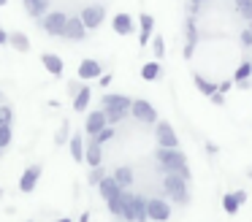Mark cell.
<instances>
[{
	"label": "cell",
	"instance_id": "cell-1",
	"mask_svg": "<svg viewBox=\"0 0 252 222\" xmlns=\"http://www.w3.org/2000/svg\"><path fill=\"white\" fill-rule=\"evenodd\" d=\"M155 160H158V168L163 173H179L182 179L190 182L192 173H190V165H187V155L182 149H163V146H158Z\"/></svg>",
	"mask_w": 252,
	"mask_h": 222
},
{
	"label": "cell",
	"instance_id": "cell-2",
	"mask_svg": "<svg viewBox=\"0 0 252 222\" xmlns=\"http://www.w3.org/2000/svg\"><path fill=\"white\" fill-rule=\"evenodd\" d=\"M163 190L174 203L185 206L190 203V192H187V179H182L179 173H165L163 176Z\"/></svg>",
	"mask_w": 252,
	"mask_h": 222
},
{
	"label": "cell",
	"instance_id": "cell-3",
	"mask_svg": "<svg viewBox=\"0 0 252 222\" xmlns=\"http://www.w3.org/2000/svg\"><path fill=\"white\" fill-rule=\"evenodd\" d=\"M130 117L141 125H155L158 122V108H155L147 97H136V100L130 103Z\"/></svg>",
	"mask_w": 252,
	"mask_h": 222
},
{
	"label": "cell",
	"instance_id": "cell-4",
	"mask_svg": "<svg viewBox=\"0 0 252 222\" xmlns=\"http://www.w3.org/2000/svg\"><path fill=\"white\" fill-rule=\"evenodd\" d=\"M155 141H158V146H163V149H179V135H176V130L171 127V122H165V119H158V122H155Z\"/></svg>",
	"mask_w": 252,
	"mask_h": 222
},
{
	"label": "cell",
	"instance_id": "cell-5",
	"mask_svg": "<svg viewBox=\"0 0 252 222\" xmlns=\"http://www.w3.org/2000/svg\"><path fill=\"white\" fill-rule=\"evenodd\" d=\"M65 19L68 16L63 14V11H49V14H44L38 19L41 30L46 32V35H55V38H63V30H65Z\"/></svg>",
	"mask_w": 252,
	"mask_h": 222
},
{
	"label": "cell",
	"instance_id": "cell-6",
	"mask_svg": "<svg viewBox=\"0 0 252 222\" xmlns=\"http://www.w3.org/2000/svg\"><path fill=\"white\" fill-rule=\"evenodd\" d=\"M79 19L84 22L87 32H90V30H98V27L103 25V19H106V8H103L100 3H90V5H84V8H82Z\"/></svg>",
	"mask_w": 252,
	"mask_h": 222
},
{
	"label": "cell",
	"instance_id": "cell-7",
	"mask_svg": "<svg viewBox=\"0 0 252 222\" xmlns=\"http://www.w3.org/2000/svg\"><path fill=\"white\" fill-rule=\"evenodd\" d=\"M147 217H149L152 222H168V220H171V206H168V200L147 198Z\"/></svg>",
	"mask_w": 252,
	"mask_h": 222
},
{
	"label": "cell",
	"instance_id": "cell-8",
	"mask_svg": "<svg viewBox=\"0 0 252 222\" xmlns=\"http://www.w3.org/2000/svg\"><path fill=\"white\" fill-rule=\"evenodd\" d=\"M130 97L127 95H120V92H106L103 100H100V106H103V111H127L130 114Z\"/></svg>",
	"mask_w": 252,
	"mask_h": 222
},
{
	"label": "cell",
	"instance_id": "cell-9",
	"mask_svg": "<svg viewBox=\"0 0 252 222\" xmlns=\"http://www.w3.org/2000/svg\"><path fill=\"white\" fill-rule=\"evenodd\" d=\"M41 173H44V168H41L38 162L25 168L22 176H19V192H33L35 184H38V179H41Z\"/></svg>",
	"mask_w": 252,
	"mask_h": 222
},
{
	"label": "cell",
	"instance_id": "cell-10",
	"mask_svg": "<svg viewBox=\"0 0 252 222\" xmlns=\"http://www.w3.org/2000/svg\"><path fill=\"white\" fill-rule=\"evenodd\" d=\"M63 38L65 41H84L87 38V27L79 16H68L65 19V30H63Z\"/></svg>",
	"mask_w": 252,
	"mask_h": 222
},
{
	"label": "cell",
	"instance_id": "cell-11",
	"mask_svg": "<svg viewBox=\"0 0 252 222\" xmlns=\"http://www.w3.org/2000/svg\"><path fill=\"white\" fill-rule=\"evenodd\" d=\"M111 30H114L117 35H133V30H136V22H133L130 14L120 11V14L111 16Z\"/></svg>",
	"mask_w": 252,
	"mask_h": 222
},
{
	"label": "cell",
	"instance_id": "cell-12",
	"mask_svg": "<svg viewBox=\"0 0 252 222\" xmlns=\"http://www.w3.org/2000/svg\"><path fill=\"white\" fill-rule=\"evenodd\" d=\"M41 63H44L46 73H52L55 79H60V76L65 73V63H63V57H60V54H55V52H44V54H41Z\"/></svg>",
	"mask_w": 252,
	"mask_h": 222
},
{
	"label": "cell",
	"instance_id": "cell-13",
	"mask_svg": "<svg viewBox=\"0 0 252 222\" xmlns=\"http://www.w3.org/2000/svg\"><path fill=\"white\" fill-rule=\"evenodd\" d=\"M100 73H103V65H100L98 60H82L79 68H76L79 81H93V79H98Z\"/></svg>",
	"mask_w": 252,
	"mask_h": 222
},
{
	"label": "cell",
	"instance_id": "cell-14",
	"mask_svg": "<svg viewBox=\"0 0 252 222\" xmlns=\"http://www.w3.org/2000/svg\"><path fill=\"white\" fill-rule=\"evenodd\" d=\"M106 111L103 108H95V111H90L87 114V119H84V135H95L98 130H103L106 127Z\"/></svg>",
	"mask_w": 252,
	"mask_h": 222
},
{
	"label": "cell",
	"instance_id": "cell-15",
	"mask_svg": "<svg viewBox=\"0 0 252 222\" xmlns=\"http://www.w3.org/2000/svg\"><path fill=\"white\" fill-rule=\"evenodd\" d=\"M138 25H141V32H138V46L141 49H147L149 46V41H152V32H155V19H152V14H138Z\"/></svg>",
	"mask_w": 252,
	"mask_h": 222
},
{
	"label": "cell",
	"instance_id": "cell-16",
	"mask_svg": "<svg viewBox=\"0 0 252 222\" xmlns=\"http://www.w3.org/2000/svg\"><path fill=\"white\" fill-rule=\"evenodd\" d=\"M98 190H100V198L103 200H114V198H120V192H122V187L114 182V176H103L98 182Z\"/></svg>",
	"mask_w": 252,
	"mask_h": 222
},
{
	"label": "cell",
	"instance_id": "cell-17",
	"mask_svg": "<svg viewBox=\"0 0 252 222\" xmlns=\"http://www.w3.org/2000/svg\"><path fill=\"white\" fill-rule=\"evenodd\" d=\"M120 220L122 222H133V192H120Z\"/></svg>",
	"mask_w": 252,
	"mask_h": 222
},
{
	"label": "cell",
	"instance_id": "cell-18",
	"mask_svg": "<svg viewBox=\"0 0 252 222\" xmlns=\"http://www.w3.org/2000/svg\"><path fill=\"white\" fill-rule=\"evenodd\" d=\"M100 160H103V149H100V144H95V141H90L87 149H84V162H87L90 168H98Z\"/></svg>",
	"mask_w": 252,
	"mask_h": 222
},
{
	"label": "cell",
	"instance_id": "cell-19",
	"mask_svg": "<svg viewBox=\"0 0 252 222\" xmlns=\"http://www.w3.org/2000/svg\"><path fill=\"white\" fill-rule=\"evenodd\" d=\"M90 97H93V92H90V87H87V84H82V87H79V92L73 95V111H79V114H84V111H87V106H90Z\"/></svg>",
	"mask_w": 252,
	"mask_h": 222
},
{
	"label": "cell",
	"instance_id": "cell-20",
	"mask_svg": "<svg viewBox=\"0 0 252 222\" xmlns=\"http://www.w3.org/2000/svg\"><path fill=\"white\" fill-rule=\"evenodd\" d=\"M25 3V11L35 19H41L44 14H49V0H22Z\"/></svg>",
	"mask_w": 252,
	"mask_h": 222
},
{
	"label": "cell",
	"instance_id": "cell-21",
	"mask_svg": "<svg viewBox=\"0 0 252 222\" xmlns=\"http://www.w3.org/2000/svg\"><path fill=\"white\" fill-rule=\"evenodd\" d=\"M147 198L133 192V222H147Z\"/></svg>",
	"mask_w": 252,
	"mask_h": 222
},
{
	"label": "cell",
	"instance_id": "cell-22",
	"mask_svg": "<svg viewBox=\"0 0 252 222\" xmlns=\"http://www.w3.org/2000/svg\"><path fill=\"white\" fill-rule=\"evenodd\" d=\"M8 46H14L22 54H28L30 52V38L25 35V32H8Z\"/></svg>",
	"mask_w": 252,
	"mask_h": 222
},
{
	"label": "cell",
	"instance_id": "cell-23",
	"mask_svg": "<svg viewBox=\"0 0 252 222\" xmlns=\"http://www.w3.org/2000/svg\"><path fill=\"white\" fill-rule=\"evenodd\" d=\"M111 176H114V182L120 184L122 190H127V187H130V184H133V171H130V168H127V165H120V168H117L114 173H111Z\"/></svg>",
	"mask_w": 252,
	"mask_h": 222
},
{
	"label": "cell",
	"instance_id": "cell-24",
	"mask_svg": "<svg viewBox=\"0 0 252 222\" xmlns=\"http://www.w3.org/2000/svg\"><path fill=\"white\" fill-rule=\"evenodd\" d=\"M192 84H195V90L201 92V95H206V97L217 92V84H212V81H206L201 73H192Z\"/></svg>",
	"mask_w": 252,
	"mask_h": 222
},
{
	"label": "cell",
	"instance_id": "cell-25",
	"mask_svg": "<svg viewBox=\"0 0 252 222\" xmlns=\"http://www.w3.org/2000/svg\"><path fill=\"white\" fill-rule=\"evenodd\" d=\"M71 157L76 162H84V135L82 133L71 135Z\"/></svg>",
	"mask_w": 252,
	"mask_h": 222
},
{
	"label": "cell",
	"instance_id": "cell-26",
	"mask_svg": "<svg viewBox=\"0 0 252 222\" xmlns=\"http://www.w3.org/2000/svg\"><path fill=\"white\" fill-rule=\"evenodd\" d=\"M185 43H190V46H198V27H195V16H187L185 19Z\"/></svg>",
	"mask_w": 252,
	"mask_h": 222
},
{
	"label": "cell",
	"instance_id": "cell-27",
	"mask_svg": "<svg viewBox=\"0 0 252 222\" xmlns=\"http://www.w3.org/2000/svg\"><path fill=\"white\" fill-rule=\"evenodd\" d=\"M160 76V63L155 60V63H144L141 65V79L144 81H155Z\"/></svg>",
	"mask_w": 252,
	"mask_h": 222
},
{
	"label": "cell",
	"instance_id": "cell-28",
	"mask_svg": "<svg viewBox=\"0 0 252 222\" xmlns=\"http://www.w3.org/2000/svg\"><path fill=\"white\" fill-rule=\"evenodd\" d=\"M114 135H117V130L111 127V125H106L103 130H98V133H95V135H90V141H95V144H100V146H103L106 141H111V138H114Z\"/></svg>",
	"mask_w": 252,
	"mask_h": 222
},
{
	"label": "cell",
	"instance_id": "cell-29",
	"mask_svg": "<svg viewBox=\"0 0 252 222\" xmlns=\"http://www.w3.org/2000/svg\"><path fill=\"white\" fill-rule=\"evenodd\" d=\"M222 209H225V214H239V200H236V195L233 192H225L222 195Z\"/></svg>",
	"mask_w": 252,
	"mask_h": 222
},
{
	"label": "cell",
	"instance_id": "cell-30",
	"mask_svg": "<svg viewBox=\"0 0 252 222\" xmlns=\"http://www.w3.org/2000/svg\"><path fill=\"white\" fill-rule=\"evenodd\" d=\"M149 43H152V54H155V60L160 63V60L165 57V38H163V35H152V41H149Z\"/></svg>",
	"mask_w": 252,
	"mask_h": 222
},
{
	"label": "cell",
	"instance_id": "cell-31",
	"mask_svg": "<svg viewBox=\"0 0 252 222\" xmlns=\"http://www.w3.org/2000/svg\"><path fill=\"white\" fill-rule=\"evenodd\" d=\"M233 5H236V11H239L241 19L252 22V0H233Z\"/></svg>",
	"mask_w": 252,
	"mask_h": 222
},
{
	"label": "cell",
	"instance_id": "cell-32",
	"mask_svg": "<svg viewBox=\"0 0 252 222\" xmlns=\"http://www.w3.org/2000/svg\"><path fill=\"white\" fill-rule=\"evenodd\" d=\"M241 79H252V63H247V60H241L233 73V81H241Z\"/></svg>",
	"mask_w": 252,
	"mask_h": 222
},
{
	"label": "cell",
	"instance_id": "cell-33",
	"mask_svg": "<svg viewBox=\"0 0 252 222\" xmlns=\"http://www.w3.org/2000/svg\"><path fill=\"white\" fill-rule=\"evenodd\" d=\"M14 141V130L11 125H0V149H6L8 144Z\"/></svg>",
	"mask_w": 252,
	"mask_h": 222
},
{
	"label": "cell",
	"instance_id": "cell-34",
	"mask_svg": "<svg viewBox=\"0 0 252 222\" xmlns=\"http://www.w3.org/2000/svg\"><path fill=\"white\" fill-rule=\"evenodd\" d=\"M11 122H14V108L0 103V125H11Z\"/></svg>",
	"mask_w": 252,
	"mask_h": 222
},
{
	"label": "cell",
	"instance_id": "cell-35",
	"mask_svg": "<svg viewBox=\"0 0 252 222\" xmlns=\"http://www.w3.org/2000/svg\"><path fill=\"white\" fill-rule=\"evenodd\" d=\"M125 117H127V111H106V122H109L111 127H114V125H120Z\"/></svg>",
	"mask_w": 252,
	"mask_h": 222
},
{
	"label": "cell",
	"instance_id": "cell-36",
	"mask_svg": "<svg viewBox=\"0 0 252 222\" xmlns=\"http://www.w3.org/2000/svg\"><path fill=\"white\" fill-rule=\"evenodd\" d=\"M103 176H106V173L100 171V165H98V168H93V171H90L87 182H90V184H95V187H98V182H100V179H103Z\"/></svg>",
	"mask_w": 252,
	"mask_h": 222
},
{
	"label": "cell",
	"instance_id": "cell-37",
	"mask_svg": "<svg viewBox=\"0 0 252 222\" xmlns=\"http://www.w3.org/2000/svg\"><path fill=\"white\" fill-rule=\"evenodd\" d=\"M241 46H244V49H250L252 46V30H250V27H247V30H241Z\"/></svg>",
	"mask_w": 252,
	"mask_h": 222
},
{
	"label": "cell",
	"instance_id": "cell-38",
	"mask_svg": "<svg viewBox=\"0 0 252 222\" xmlns=\"http://www.w3.org/2000/svg\"><path fill=\"white\" fill-rule=\"evenodd\" d=\"M111 81H114V73H111V70H109V73H100V76H98V84H100V87H109Z\"/></svg>",
	"mask_w": 252,
	"mask_h": 222
},
{
	"label": "cell",
	"instance_id": "cell-39",
	"mask_svg": "<svg viewBox=\"0 0 252 222\" xmlns=\"http://www.w3.org/2000/svg\"><path fill=\"white\" fill-rule=\"evenodd\" d=\"M106 203H109V211H111V214H114L117 217V220H120V200H106Z\"/></svg>",
	"mask_w": 252,
	"mask_h": 222
},
{
	"label": "cell",
	"instance_id": "cell-40",
	"mask_svg": "<svg viewBox=\"0 0 252 222\" xmlns=\"http://www.w3.org/2000/svg\"><path fill=\"white\" fill-rule=\"evenodd\" d=\"M230 90H233V81H220L217 84V92H222V95H228Z\"/></svg>",
	"mask_w": 252,
	"mask_h": 222
},
{
	"label": "cell",
	"instance_id": "cell-41",
	"mask_svg": "<svg viewBox=\"0 0 252 222\" xmlns=\"http://www.w3.org/2000/svg\"><path fill=\"white\" fill-rule=\"evenodd\" d=\"M209 100H212L214 106H225V95H222V92H214V95H209Z\"/></svg>",
	"mask_w": 252,
	"mask_h": 222
},
{
	"label": "cell",
	"instance_id": "cell-42",
	"mask_svg": "<svg viewBox=\"0 0 252 222\" xmlns=\"http://www.w3.org/2000/svg\"><path fill=\"white\" fill-rule=\"evenodd\" d=\"M65 138H68V122L65 125H63V127H60V133H57V144H65Z\"/></svg>",
	"mask_w": 252,
	"mask_h": 222
},
{
	"label": "cell",
	"instance_id": "cell-43",
	"mask_svg": "<svg viewBox=\"0 0 252 222\" xmlns=\"http://www.w3.org/2000/svg\"><path fill=\"white\" fill-rule=\"evenodd\" d=\"M182 54H185V60H192V54H195V46H190V43H185V49H182Z\"/></svg>",
	"mask_w": 252,
	"mask_h": 222
},
{
	"label": "cell",
	"instance_id": "cell-44",
	"mask_svg": "<svg viewBox=\"0 0 252 222\" xmlns=\"http://www.w3.org/2000/svg\"><path fill=\"white\" fill-rule=\"evenodd\" d=\"M233 87H239V90H250V87H252V79H241V81H233Z\"/></svg>",
	"mask_w": 252,
	"mask_h": 222
},
{
	"label": "cell",
	"instance_id": "cell-45",
	"mask_svg": "<svg viewBox=\"0 0 252 222\" xmlns=\"http://www.w3.org/2000/svg\"><path fill=\"white\" fill-rule=\"evenodd\" d=\"M198 8H201V5L190 0V3H187V16H195V14H198Z\"/></svg>",
	"mask_w": 252,
	"mask_h": 222
},
{
	"label": "cell",
	"instance_id": "cell-46",
	"mask_svg": "<svg viewBox=\"0 0 252 222\" xmlns=\"http://www.w3.org/2000/svg\"><path fill=\"white\" fill-rule=\"evenodd\" d=\"M233 195H236V200H239V206H244V203H247V192H244V190H236Z\"/></svg>",
	"mask_w": 252,
	"mask_h": 222
},
{
	"label": "cell",
	"instance_id": "cell-47",
	"mask_svg": "<svg viewBox=\"0 0 252 222\" xmlns=\"http://www.w3.org/2000/svg\"><path fill=\"white\" fill-rule=\"evenodd\" d=\"M206 152H209V155H217V144H214V141H206Z\"/></svg>",
	"mask_w": 252,
	"mask_h": 222
},
{
	"label": "cell",
	"instance_id": "cell-48",
	"mask_svg": "<svg viewBox=\"0 0 252 222\" xmlns=\"http://www.w3.org/2000/svg\"><path fill=\"white\" fill-rule=\"evenodd\" d=\"M6 43H8V32L0 27V46H6Z\"/></svg>",
	"mask_w": 252,
	"mask_h": 222
},
{
	"label": "cell",
	"instance_id": "cell-49",
	"mask_svg": "<svg viewBox=\"0 0 252 222\" xmlns=\"http://www.w3.org/2000/svg\"><path fill=\"white\" fill-rule=\"evenodd\" d=\"M79 87H82V84H79V81H71V84H68V90H71L73 95H76V92H79Z\"/></svg>",
	"mask_w": 252,
	"mask_h": 222
},
{
	"label": "cell",
	"instance_id": "cell-50",
	"mask_svg": "<svg viewBox=\"0 0 252 222\" xmlns=\"http://www.w3.org/2000/svg\"><path fill=\"white\" fill-rule=\"evenodd\" d=\"M79 222H90V214H87V211H84V214L79 217Z\"/></svg>",
	"mask_w": 252,
	"mask_h": 222
},
{
	"label": "cell",
	"instance_id": "cell-51",
	"mask_svg": "<svg viewBox=\"0 0 252 222\" xmlns=\"http://www.w3.org/2000/svg\"><path fill=\"white\" fill-rule=\"evenodd\" d=\"M55 222H73L71 217H60V220H55Z\"/></svg>",
	"mask_w": 252,
	"mask_h": 222
},
{
	"label": "cell",
	"instance_id": "cell-52",
	"mask_svg": "<svg viewBox=\"0 0 252 222\" xmlns=\"http://www.w3.org/2000/svg\"><path fill=\"white\" fill-rule=\"evenodd\" d=\"M192 3H198V5H201V3H206V0H192Z\"/></svg>",
	"mask_w": 252,
	"mask_h": 222
},
{
	"label": "cell",
	"instance_id": "cell-53",
	"mask_svg": "<svg viewBox=\"0 0 252 222\" xmlns=\"http://www.w3.org/2000/svg\"><path fill=\"white\" fill-rule=\"evenodd\" d=\"M0 103H6V97H3V92H0Z\"/></svg>",
	"mask_w": 252,
	"mask_h": 222
},
{
	"label": "cell",
	"instance_id": "cell-54",
	"mask_svg": "<svg viewBox=\"0 0 252 222\" xmlns=\"http://www.w3.org/2000/svg\"><path fill=\"white\" fill-rule=\"evenodd\" d=\"M8 3V0H0V8H3V5H6Z\"/></svg>",
	"mask_w": 252,
	"mask_h": 222
},
{
	"label": "cell",
	"instance_id": "cell-55",
	"mask_svg": "<svg viewBox=\"0 0 252 222\" xmlns=\"http://www.w3.org/2000/svg\"><path fill=\"white\" fill-rule=\"evenodd\" d=\"M247 176H250V179H252V171H247Z\"/></svg>",
	"mask_w": 252,
	"mask_h": 222
},
{
	"label": "cell",
	"instance_id": "cell-56",
	"mask_svg": "<svg viewBox=\"0 0 252 222\" xmlns=\"http://www.w3.org/2000/svg\"><path fill=\"white\" fill-rule=\"evenodd\" d=\"M0 198H3V187H0Z\"/></svg>",
	"mask_w": 252,
	"mask_h": 222
},
{
	"label": "cell",
	"instance_id": "cell-57",
	"mask_svg": "<svg viewBox=\"0 0 252 222\" xmlns=\"http://www.w3.org/2000/svg\"><path fill=\"white\" fill-rule=\"evenodd\" d=\"M0 157H3V149H0Z\"/></svg>",
	"mask_w": 252,
	"mask_h": 222
},
{
	"label": "cell",
	"instance_id": "cell-58",
	"mask_svg": "<svg viewBox=\"0 0 252 222\" xmlns=\"http://www.w3.org/2000/svg\"><path fill=\"white\" fill-rule=\"evenodd\" d=\"M250 30H252V22H250Z\"/></svg>",
	"mask_w": 252,
	"mask_h": 222
},
{
	"label": "cell",
	"instance_id": "cell-59",
	"mask_svg": "<svg viewBox=\"0 0 252 222\" xmlns=\"http://www.w3.org/2000/svg\"><path fill=\"white\" fill-rule=\"evenodd\" d=\"M28 222H33V220H28Z\"/></svg>",
	"mask_w": 252,
	"mask_h": 222
}]
</instances>
